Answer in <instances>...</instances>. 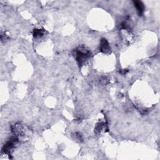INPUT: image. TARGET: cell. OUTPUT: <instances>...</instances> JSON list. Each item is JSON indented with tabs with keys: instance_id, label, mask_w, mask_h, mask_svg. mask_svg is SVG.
I'll return each instance as SVG.
<instances>
[{
	"instance_id": "obj_1",
	"label": "cell",
	"mask_w": 160,
	"mask_h": 160,
	"mask_svg": "<svg viewBox=\"0 0 160 160\" xmlns=\"http://www.w3.org/2000/svg\"><path fill=\"white\" fill-rule=\"evenodd\" d=\"M90 52L88 51H85V50L82 51L81 50H78L76 51V60L78 62L79 65H83L84 62L87 60L88 58L90 57Z\"/></svg>"
},
{
	"instance_id": "obj_2",
	"label": "cell",
	"mask_w": 160,
	"mask_h": 160,
	"mask_svg": "<svg viewBox=\"0 0 160 160\" xmlns=\"http://www.w3.org/2000/svg\"><path fill=\"white\" fill-rule=\"evenodd\" d=\"M100 51L103 53H107L109 51V46L108 42L106 39H102L100 43Z\"/></svg>"
},
{
	"instance_id": "obj_3",
	"label": "cell",
	"mask_w": 160,
	"mask_h": 160,
	"mask_svg": "<svg viewBox=\"0 0 160 160\" xmlns=\"http://www.w3.org/2000/svg\"><path fill=\"white\" fill-rule=\"evenodd\" d=\"M134 3H135V6L137 10V11L138 13V14L140 15H141L142 14H143V13L144 11V9H145L143 4L141 1H135Z\"/></svg>"
}]
</instances>
